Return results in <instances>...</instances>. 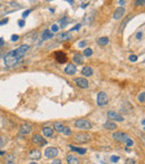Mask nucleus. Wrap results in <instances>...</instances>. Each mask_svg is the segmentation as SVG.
<instances>
[{
    "instance_id": "f257e3e1",
    "label": "nucleus",
    "mask_w": 145,
    "mask_h": 164,
    "mask_svg": "<svg viewBox=\"0 0 145 164\" xmlns=\"http://www.w3.org/2000/svg\"><path fill=\"white\" fill-rule=\"evenodd\" d=\"M30 48L29 45H21L20 47L15 49L12 51H9L6 57H4V64L9 68H12L17 65V64L21 60V58L25 56V54L28 51V49Z\"/></svg>"
},
{
    "instance_id": "f03ea898",
    "label": "nucleus",
    "mask_w": 145,
    "mask_h": 164,
    "mask_svg": "<svg viewBox=\"0 0 145 164\" xmlns=\"http://www.w3.org/2000/svg\"><path fill=\"white\" fill-rule=\"evenodd\" d=\"M113 138H114V140H116L117 142L125 143L127 147H131L133 144H134V142H133L132 138L129 137L127 134L122 133V132H115V133L113 134Z\"/></svg>"
},
{
    "instance_id": "7ed1b4c3",
    "label": "nucleus",
    "mask_w": 145,
    "mask_h": 164,
    "mask_svg": "<svg viewBox=\"0 0 145 164\" xmlns=\"http://www.w3.org/2000/svg\"><path fill=\"white\" fill-rule=\"evenodd\" d=\"M74 125L81 128V130H91L92 128V123L89 122L86 118H79V120H76L74 123Z\"/></svg>"
},
{
    "instance_id": "20e7f679",
    "label": "nucleus",
    "mask_w": 145,
    "mask_h": 164,
    "mask_svg": "<svg viewBox=\"0 0 145 164\" xmlns=\"http://www.w3.org/2000/svg\"><path fill=\"white\" fill-rule=\"evenodd\" d=\"M89 140H91V136H89L87 133H78V134H76V135L74 136V141L79 143V144L87 143Z\"/></svg>"
},
{
    "instance_id": "39448f33",
    "label": "nucleus",
    "mask_w": 145,
    "mask_h": 164,
    "mask_svg": "<svg viewBox=\"0 0 145 164\" xmlns=\"http://www.w3.org/2000/svg\"><path fill=\"white\" fill-rule=\"evenodd\" d=\"M107 103H108L107 94L105 92H99L97 94V105L98 106H105V105H107Z\"/></svg>"
},
{
    "instance_id": "423d86ee",
    "label": "nucleus",
    "mask_w": 145,
    "mask_h": 164,
    "mask_svg": "<svg viewBox=\"0 0 145 164\" xmlns=\"http://www.w3.org/2000/svg\"><path fill=\"white\" fill-rule=\"evenodd\" d=\"M58 155V148L56 147H47L45 150V156L47 158H54Z\"/></svg>"
},
{
    "instance_id": "0eeeda50",
    "label": "nucleus",
    "mask_w": 145,
    "mask_h": 164,
    "mask_svg": "<svg viewBox=\"0 0 145 164\" xmlns=\"http://www.w3.org/2000/svg\"><path fill=\"white\" fill-rule=\"evenodd\" d=\"M107 116H108L109 120H112V121H116V122H123L124 121V117L121 115V114H118L117 112L108 111Z\"/></svg>"
},
{
    "instance_id": "6e6552de",
    "label": "nucleus",
    "mask_w": 145,
    "mask_h": 164,
    "mask_svg": "<svg viewBox=\"0 0 145 164\" xmlns=\"http://www.w3.org/2000/svg\"><path fill=\"white\" fill-rule=\"evenodd\" d=\"M31 130H32V126L30 125V124L25 123L19 127V133H20L21 135H28V134L31 132Z\"/></svg>"
},
{
    "instance_id": "1a4fd4ad",
    "label": "nucleus",
    "mask_w": 145,
    "mask_h": 164,
    "mask_svg": "<svg viewBox=\"0 0 145 164\" xmlns=\"http://www.w3.org/2000/svg\"><path fill=\"white\" fill-rule=\"evenodd\" d=\"M55 58L59 64H64L67 62V55L64 51H56L55 53Z\"/></svg>"
},
{
    "instance_id": "9d476101",
    "label": "nucleus",
    "mask_w": 145,
    "mask_h": 164,
    "mask_svg": "<svg viewBox=\"0 0 145 164\" xmlns=\"http://www.w3.org/2000/svg\"><path fill=\"white\" fill-rule=\"evenodd\" d=\"M75 83H76V85L78 87H81V88H88V86H89L88 81H87V79H85V78H83V77L76 78V79H75Z\"/></svg>"
},
{
    "instance_id": "9b49d317",
    "label": "nucleus",
    "mask_w": 145,
    "mask_h": 164,
    "mask_svg": "<svg viewBox=\"0 0 145 164\" xmlns=\"http://www.w3.org/2000/svg\"><path fill=\"white\" fill-rule=\"evenodd\" d=\"M124 13H125V9L123 7H119L117 9H115V11L113 13V18L115 20H119V19L124 16Z\"/></svg>"
},
{
    "instance_id": "f8f14e48",
    "label": "nucleus",
    "mask_w": 145,
    "mask_h": 164,
    "mask_svg": "<svg viewBox=\"0 0 145 164\" xmlns=\"http://www.w3.org/2000/svg\"><path fill=\"white\" fill-rule=\"evenodd\" d=\"M76 71H77V68L74 64H68V65L65 67V73L68 74V75H75Z\"/></svg>"
},
{
    "instance_id": "ddd939ff",
    "label": "nucleus",
    "mask_w": 145,
    "mask_h": 164,
    "mask_svg": "<svg viewBox=\"0 0 145 164\" xmlns=\"http://www.w3.org/2000/svg\"><path fill=\"white\" fill-rule=\"evenodd\" d=\"M32 143L39 145V144H46V141H44L43 140V136L39 135V134H34V136H32Z\"/></svg>"
},
{
    "instance_id": "4468645a",
    "label": "nucleus",
    "mask_w": 145,
    "mask_h": 164,
    "mask_svg": "<svg viewBox=\"0 0 145 164\" xmlns=\"http://www.w3.org/2000/svg\"><path fill=\"white\" fill-rule=\"evenodd\" d=\"M66 161L68 164H79V160L75 155H73V154H68L66 157Z\"/></svg>"
},
{
    "instance_id": "2eb2a0df",
    "label": "nucleus",
    "mask_w": 145,
    "mask_h": 164,
    "mask_svg": "<svg viewBox=\"0 0 145 164\" xmlns=\"http://www.w3.org/2000/svg\"><path fill=\"white\" fill-rule=\"evenodd\" d=\"M29 156H30V158H32V160H39V158L41 157V152L39 150H34L29 153Z\"/></svg>"
},
{
    "instance_id": "dca6fc26",
    "label": "nucleus",
    "mask_w": 145,
    "mask_h": 164,
    "mask_svg": "<svg viewBox=\"0 0 145 164\" xmlns=\"http://www.w3.org/2000/svg\"><path fill=\"white\" fill-rule=\"evenodd\" d=\"M93 68L92 67H89V66H85L83 69H82V74L84 76H87V77H89V76H92L93 75Z\"/></svg>"
},
{
    "instance_id": "f3484780",
    "label": "nucleus",
    "mask_w": 145,
    "mask_h": 164,
    "mask_svg": "<svg viewBox=\"0 0 145 164\" xmlns=\"http://www.w3.org/2000/svg\"><path fill=\"white\" fill-rule=\"evenodd\" d=\"M64 128H65V125H64L63 123H60V122H56V123L54 124V128H53V130L57 131L58 133H63Z\"/></svg>"
},
{
    "instance_id": "a211bd4d",
    "label": "nucleus",
    "mask_w": 145,
    "mask_h": 164,
    "mask_svg": "<svg viewBox=\"0 0 145 164\" xmlns=\"http://www.w3.org/2000/svg\"><path fill=\"white\" fill-rule=\"evenodd\" d=\"M71 38H72V36H71V34H69V32H62V34L58 36V39H59L60 41H67V40H69Z\"/></svg>"
},
{
    "instance_id": "6ab92c4d",
    "label": "nucleus",
    "mask_w": 145,
    "mask_h": 164,
    "mask_svg": "<svg viewBox=\"0 0 145 164\" xmlns=\"http://www.w3.org/2000/svg\"><path fill=\"white\" fill-rule=\"evenodd\" d=\"M53 36L54 35H53V32L50 30H45L43 32V35H41V39L43 40H48V39H52Z\"/></svg>"
},
{
    "instance_id": "aec40b11",
    "label": "nucleus",
    "mask_w": 145,
    "mask_h": 164,
    "mask_svg": "<svg viewBox=\"0 0 145 164\" xmlns=\"http://www.w3.org/2000/svg\"><path fill=\"white\" fill-rule=\"evenodd\" d=\"M73 60H74L75 64H78V65H81V64H83L84 59H83V56H82L81 54H76V55H74Z\"/></svg>"
},
{
    "instance_id": "412c9836",
    "label": "nucleus",
    "mask_w": 145,
    "mask_h": 164,
    "mask_svg": "<svg viewBox=\"0 0 145 164\" xmlns=\"http://www.w3.org/2000/svg\"><path fill=\"white\" fill-rule=\"evenodd\" d=\"M104 127L106 128V130H116V124H115L114 122H111V121H108V122H106L104 124Z\"/></svg>"
},
{
    "instance_id": "4be33fe9",
    "label": "nucleus",
    "mask_w": 145,
    "mask_h": 164,
    "mask_svg": "<svg viewBox=\"0 0 145 164\" xmlns=\"http://www.w3.org/2000/svg\"><path fill=\"white\" fill-rule=\"evenodd\" d=\"M43 133H44L45 136L50 137V136H53V134H54V130L52 127H44L43 128Z\"/></svg>"
},
{
    "instance_id": "5701e85b",
    "label": "nucleus",
    "mask_w": 145,
    "mask_h": 164,
    "mask_svg": "<svg viewBox=\"0 0 145 164\" xmlns=\"http://www.w3.org/2000/svg\"><path fill=\"white\" fill-rule=\"evenodd\" d=\"M68 147L71 148L72 151L77 152V153H79V154H85V153H86V150H85V148H79V147H76V146H74V145H69Z\"/></svg>"
},
{
    "instance_id": "b1692460",
    "label": "nucleus",
    "mask_w": 145,
    "mask_h": 164,
    "mask_svg": "<svg viewBox=\"0 0 145 164\" xmlns=\"http://www.w3.org/2000/svg\"><path fill=\"white\" fill-rule=\"evenodd\" d=\"M68 22H69L68 17H63V18L60 19V20H59V27H60V28L66 27L67 25H68Z\"/></svg>"
},
{
    "instance_id": "393cba45",
    "label": "nucleus",
    "mask_w": 145,
    "mask_h": 164,
    "mask_svg": "<svg viewBox=\"0 0 145 164\" xmlns=\"http://www.w3.org/2000/svg\"><path fill=\"white\" fill-rule=\"evenodd\" d=\"M97 43H98V45H101V46H106L109 43V39H108V37H101L97 40Z\"/></svg>"
},
{
    "instance_id": "a878e982",
    "label": "nucleus",
    "mask_w": 145,
    "mask_h": 164,
    "mask_svg": "<svg viewBox=\"0 0 145 164\" xmlns=\"http://www.w3.org/2000/svg\"><path fill=\"white\" fill-rule=\"evenodd\" d=\"M93 55V50H92V48H86L84 50V56H86V57H89V56H92Z\"/></svg>"
},
{
    "instance_id": "bb28decb",
    "label": "nucleus",
    "mask_w": 145,
    "mask_h": 164,
    "mask_svg": "<svg viewBox=\"0 0 145 164\" xmlns=\"http://www.w3.org/2000/svg\"><path fill=\"white\" fill-rule=\"evenodd\" d=\"M138 102H139V103H144V102H145V93H144V92H142V93L138 95Z\"/></svg>"
},
{
    "instance_id": "cd10ccee",
    "label": "nucleus",
    "mask_w": 145,
    "mask_h": 164,
    "mask_svg": "<svg viewBox=\"0 0 145 164\" xmlns=\"http://www.w3.org/2000/svg\"><path fill=\"white\" fill-rule=\"evenodd\" d=\"M63 133L65 134V135L69 136V135H71V134H72V131H71V128H69V127H66V126H65V128H64Z\"/></svg>"
},
{
    "instance_id": "c85d7f7f",
    "label": "nucleus",
    "mask_w": 145,
    "mask_h": 164,
    "mask_svg": "<svg viewBox=\"0 0 145 164\" xmlns=\"http://www.w3.org/2000/svg\"><path fill=\"white\" fill-rule=\"evenodd\" d=\"M58 29H59V27H58V25H56V24H54L52 26V31H54V32L58 31Z\"/></svg>"
},
{
    "instance_id": "c756f323",
    "label": "nucleus",
    "mask_w": 145,
    "mask_h": 164,
    "mask_svg": "<svg viewBox=\"0 0 145 164\" xmlns=\"http://www.w3.org/2000/svg\"><path fill=\"white\" fill-rule=\"evenodd\" d=\"M30 12H31V9H28V10H26V11H25V12L22 13V18H26Z\"/></svg>"
},
{
    "instance_id": "7c9ffc66",
    "label": "nucleus",
    "mask_w": 145,
    "mask_h": 164,
    "mask_svg": "<svg viewBox=\"0 0 145 164\" xmlns=\"http://www.w3.org/2000/svg\"><path fill=\"white\" fill-rule=\"evenodd\" d=\"M18 39H19L18 35H12L11 36V41H18Z\"/></svg>"
},
{
    "instance_id": "2f4dec72",
    "label": "nucleus",
    "mask_w": 145,
    "mask_h": 164,
    "mask_svg": "<svg viewBox=\"0 0 145 164\" xmlns=\"http://www.w3.org/2000/svg\"><path fill=\"white\" fill-rule=\"evenodd\" d=\"M129 60H131V62H136L137 60V56H135V55H131V56H129Z\"/></svg>"
},
{
    "instance_id": "473e14b6",
    "label": "nucleus",
    "mask_w": 145,
    "mask_h": 164,
    "mask_svg": "<svg viewBox=\"0 0 145 164\" xmlns=\"http://www.w3.org/2000/svg\"><path fill=\"white\" fill-rule=\"evenodd\" d=\"M79 28H81V25H76V26H74V27H73V28H72L69 31H75V30H78Z\"/></svg>"
},
{
    "instance_id": "72a5a7b5",
    "label": "nucleus",
    "mask_w": 145,
    "mask_h": 164,
    "mask_svg": "<svg viewBox=\"0 0 145 164\" xmlns=\"http://www.w3.org/2000/svg\"><path fill=\"white\" fill-rule=\"evenodd\" d=\"M118 160H119V156H116V155L111 157V161L112 162H118Z\"/></svg>"
},
{
    "instance_id": "f704fd0d",
    "label": "nucleus",
    "mask_w": 145,
    "mask_h": 164,
    "mask_svg": "<svg viewBox=\"0 0 145 164\" xmlns=\"http://www.w3.org/2000/svg\"><path fill=\"white\" fill-rule=\"evenodd\" d=\"M8 21H9V19H8V18H4L3 20H1V21H0V26H2V25H6Z\"/></svg>"
},
{
    "instance_id": "c9c22d12",
    "label": "nucleus",
    "mask_w": 145,
    "mask_h": 164,
    "mask_svg": "<svg viewBox=\"0 0 145 164\" xmlns=\"http://www.w3.org/2000/svg\"><path fill=\"white\" fill-rule=\"evenodd\" d=\"M85 46H86V41H84V40L78 44V47H79V48H83V47H85Z\"/></svg>"
},
{
    "instance_id": "e433bc0d",
    "label": "nucleus",
    "mask_w": 145,
    "mask_h": 164,
    "mask_svg": "<svg viewBox=\"0 0 145 164\" xmlns=\"http://www.w3.org/2000/svg\"><path fill=\"white\" fill-rule=\"evenodd\" d=\"M144 3H145L144 0H141V1H135V4H136V6H143Z\"/></svg>"
},
{
    "instance_id": "4c0bfd02",
    "label": "nucleus",
    "mask_w": 145,
    "mask_h": 164,
    "mask_svg": "<svg viewBox=\"0 0 145 164\" xmlns=\"http://www.w3.org/2000/svg\"><path fill=\"white\" fill-rule=\"evenodd\" d=\"M125 164H135V161L132 160V158H127V160H126V163H125Z\"/></svg>"
},
{
    "instance_id": "58836bf2",
    "label": "nucleus",
    "mask_w": 145,
    "mask_h": 164,
    "mask_svg": "<svg viewBox=\"0 0 145 164\" xmlns=\"http://www.w3.org/2000/svg\"><path fill=\"white\" fill-rule=\"evenodd\" d=\"M18 25H19V27H24L25 26V20H22V19H21V20H19Z\"/></svg>"
},
{
    "instance_id": "ea45409f",
    "label": "nucleus",
    "mask_w": 145,
    "mask_h": 164,
    "mask_svg": "<svg viewBox=\"0 0 145 164\" xmlns=\"http://www.w3.org/2000/svg\"><path fill=\"white\" fill-rule=\"evenodd\" d=\"M7 162H13L12 155H8V156H7Z\"/></svg>"
},
{
    "instance_id": "a19ab883",
    "label": "nucleus",
    "mask_w": 145,
    "mask_h": 164,
    "mask_svg": "<svg viewBox=\"0 0 145 164\" xmlns=\"http://www.w3.org/2000/svg\"><path fill=\"white\" fill-rule=\"evenodd\" d=\"M53 164H62V161L60 160H55V161H53Z\"/></svg>"
},
{
    "instance_id": "79ce46f5",
    "label": "nucleus",
    "mask_w": 145,
    "mask_h": 164,
    "mask_svg": "<svg viewBox=\"0 0 145 164\" xmlns=\"http://www.w3.org/2000/svg\"><path fill=\"white\" fill-rule=\"evenodd\" d=\"M142 36H143V34L139 31V32H137V35H136V37H137V39H141L142 38Z\"/></svg>"
},
{
    "instance_id": "37998d69",
    "label": "nucleus",
    "mask_w": 145,
    "mask_h": 164,
    "mask_svg": "<svg viewBox=\"0 0 145 164\" xmlns=\"http://www.w3.org/2000/svg\"><path fill=\"white\" fill-rule=\"evenodd\" d=\"M4 45V40H3V38H0V47L3 46Z\"/></svg>"
},
{
    "instance_id": "c03bdc74",
    "label": "nucleus",
    "mask_w": 145,
    "mask_h": 164,
    "mask_svg": "<svg viewBox=\"0 0 145 164\" xmlns=\"http://www.w3.org/2000/svg\"><path fill=\"white\" fill-rule=\"evenodd\" d=\"M118 3L122 4V6H124V4H125V1H122V0H121V1H118Z\"/></svg>"
},
{
    "instance_id": "a18cd8bd",
    "label": "nucleus",
    "mask_w": 145,
    "mask_h": 164,
    "mask_svg": "<svg viewBox=\"0 0 145 164\" xmlns=\"http://www.w3.org/2000/svg\"><path fill=\"white\" fill-rule=\"evenodd\" d=\"M88 6V3H83V6H82V8H86Z\"/></svg>"
},
{
    "instance_id": "49530a36",
    "label": "nucleus",
    "mask_w": 145,
    "mask_h": 164,
    "mask_svg": "<svg viewBox=\"0 0 145 164\" xmlns=\"http://www.w3.org/2000/svg\"><path fill=\"white\" fill-rule=\"evenodd\" d=\"M68 3H71V4H73V3H74V1H73V0H68Z\"/></svg>"
},
{
    "instance_id": "de8ad7c7",
    "label": "nucleus",
    "mask_w": 145,
    "mask_h": 164,
    "mask_svg": "<svg viewBox=\"0 0 145 164\" xmlns=\"http://www.w3.org/2000/svg\"><path fill=\"white\" fill-rule=\"evenodd\" d=\"M2 145V140H1V137H0V146Z\"/></svg>"
},
{
    "instance_id": "09e8293b",
    "label": "nucleus",
    "mask_w": 145,
    "mask_h": 164,
    "mask_svg": "<svg viewBox=\"0 0 145 164\" xmlns=\"http://www.w3.org/2000/svg\"><path fill=\"white\" fill-rule=\"evenodd\" d=\"M3 154H4V152H3V151H0V155H3Z\"/></svg>"
},
{
    "instance_id": "8fccbe9b",
    "label": "nucleus",
    "mask_w": 145,
    "mask_h": 164,
    "mask_svg": "<svg viewBox=\"0 0 145 164\" xmlns=\"http://www.w3.org/2000/svg\"><path fill=\"white\" fill-rule=\"evenodd\" d=\"M7 164H15L13 162H7Z\"/></svg>"
},
{
    "instance_id": "3c124183",
    "label": "nucleus",
    "mask_w": 145,
    "mask_h": 164,
    "mask_svg": "<svg viewBox=\"0 0 145 164\" xmlns=\"http://www.w3.org/2000/svg\"><path fill=\"white\" fill-rule=\"evenodd\" d=\"M30 164H37V163H35V162H31V163H30Z\"/></svg>"
}]
</instances>
